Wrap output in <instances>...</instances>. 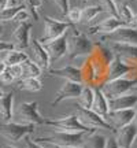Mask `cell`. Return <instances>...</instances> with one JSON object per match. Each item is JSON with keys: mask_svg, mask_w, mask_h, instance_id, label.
<instances>
[{"mask_svg": "<svg viewBox=\"0 0 137 148\" xmlns=\"http://www.w3.org/2000/svg\"><path fill=\"white\" fill-rule=\"evenodd\" d=\"M45 126L52 127L53 130H59V132H92L88 127H85L81 122H79L77 114H71V115L66 116H59L55 119L47 118L45 119Z\"/></svg>", "mask_w": 137, "mask_h": 148, "instance_id": "obj_5", "label": "cell"}, {"mask_svg": "<svg viewBox=\"0 0 137 148\" xmlns=\"http://www.w3.org/2000/svg\"><path fill=\"white\" fill-rule=\"evenodd\" d=\"M74 27L75 26L68 21H58L51 16H45L44 18V33H42L41 38H38V41L44 44L51 40H56L63 34H66L68 29H74Z\"/></svg>", "mask_w": 137, "mask_h": 148, "instance_id": "obj_4", "label": "cell"}, {"mask_svg": "<svg viewBox=\"0 0 137 148\" xmlns=\"http://www.w3.org/2000/svg\"><path fill=\"white\" fill-rule=\"evenodd\" d=\"M133 122H134V125L137 126V107H136V115H134V121Z\"/></svg>", "mask_w": 137, "mask_h": 148, "instance_id": "obj_41", "label": "cell"}, {"mask_svg": "<svg viewBox=\"0 0 137 148\" xmlns=\"http://www.w3.org/2000/svg\"><path fill=\"white\" fill-rule=\"evenodd\" d=\"M107 148H119L118 147V144H116L115 137L108 138V141H107Z\"/></svg>", "mask_w": 137, "mask_h": 148, "instance_id": "obj_38", "label": "cell"}, {"mask_svg": "<svg viewBox=\"0 0 137 148\" xmlns=\"http://www.w3.org/2000/svg\"><path fill=\"white\" fill-rule=\"evenodd\" d=\"M27 49H29V53H27L29 59L33 60L41 70H48L49 63H51V59H49L47 49L44 48V45L41 42L38 40H32Z\"/></svg>", "mask_w": 137, "mask_h": 148, "instance_id": "obj_11", "label": "cell"}, {"mask_svg": "<svg viewBox=\"0 0 137 148\" xmlns=\"http://www.w3.org/2000/svg\"><path fill=\"white\" fill-rule=\"evenodd\" d=\"M12 49H16L12 42H5V41L0 42V52L7 53V52H10V51H12Z\"/></svg>", "mask_w": 137, "mask_h": 148, "instance_id": "obj_36", "label": "cell"}, {"mask_svg": "<svg viewBox=\"0 0 137 148\" xmlns=\"http://www.w3.org/2000/svg\"><path fill=\"white\" fill-rule=\"evenodd\" d=\"M68 36L63 34L62 37H59L56 40H51L48 42H44L42 45L47 49L48 55H49V59L51 62H56L60 58H63L64 55L68 52V44H67Z\"/></svg>", "mask_w": 137, "mask_h": 148, "instance_id": "obj_14", "label": "cell"}, {"mask_svg": "<svg viewBox=\"0 0 137 148\" xmlns=\"http://www.w3.org/2000/svg\"><path fill=\"white\" fill-rule=\"evenodd\" d=\"M45 116L38 112L37 101H25L14 110V122L23 125H44Z\"/></svg>", "mask_w": 137, "mask_h": 148, "instance_id": "obj_2", "label": "cell"}, {"mask_svg": "<svg viewBox=\"0 0 137 148\" xmlns=\"http://www.w3.org/2000/svg\"><path fill=\"white\" fill-rule=\"evenodd\" d=\"M1 148H15V147H12V145H10V144H4Z\"/></svg>", "mask_w": 137, "mask_h": 148, "instance_id": "obj_42", "label": "cell"}, {"mask_svg": "<svg viewBox=\"0 0 137 148\" xmlns=\"http://www.w3.org/2000/svg\"><path fill=\"white\" fill-rule=\"evenodd\" d=\"M86 133L90 132H55L48 137H38L34 138V141L41 144L42 147L47 148H73V147H82L84 138Z\"/></svg>", "mask_w": 137, "mask_h": 148, "instance_id": "obj_1", "label": "cell"}, {"mask_svg": "<svg viewBox=\"0 0 137 148\" xmlns=\"http://www.w3.org/2000/svg\"><path fill=\"white\" fill-rule=\"evenodd\" d=\"M26 7L25 4H15V5H10V7H7L5 10L1 11V14H0V19L3 22H7V21H15V18L18 16L19 12L25 10Z\"/></svg>", "mask_w": 137, "mask_h": 148, "instance_id": "obj_27", "label": "cell"}, {"mask_svg": "<svg viewBox=\"0 0 137 148\" xmlns=\"http://www.w3.org/2000/svg\"><path fill=\"white\" fill-rule=\"evenodd\" d=\"M14 92L12 90L1 89V96H0V115H1V123L11 122L14 118Z\"/></svg>", "mask_w": 137, "mask_h": 148, "instance_id": "obj_18", "label": "cell"}, {"mask_svg": "<svg viewBox=\"0 0 137 148\" xmlns=\"http://www.w3.org/2000/svg\"><path fill=\"white\" fill-rule=\"evenodd\" d=\"M85 85L81 82H73V81H64V84L62 85V88L58 90V93L55 95V99L51 101V104H59L64 100H70V99H78V96L81 95V92L84 89Z\"/></svg>", "mask_w": 137, "mask_h": 148, "instance_id": "obj_12", "label": "cell"}, {"mask_svg": "<svg viewBox=\"0 0 137 148\" xmlns=\"http://www.w3.org/2000/svg\"><path fill=\"white\" fill-rule=\"evenodd\" d=\"M107 41L116 42V44H129L137 47V29L132 26H122L111 34L104 36Z\"/></svg>", "mask_w": 137, "mask_h": 148, "instance_id": "obj_13", "label": "cell"}, {"mask_svg": "<svg viewBox=\"0 0 137 148\" xmlns=\"http://www.w3.org/2000/svg\"><path fill=\"white\" fill-rule=\"evenodd\" d=\"M100 5L103 8V11L108 12L110 15L118 16V3L115 0H100Z\"/></svg>", "mask_w": 137, "mask_h": 148, "instance_id": "obj_32", "label": "cell"}, {"mask_svg": "<svg viewBox=\"0 0 137 148\" xmlns=\"http://www.w3.org/2000/svg\"><path fill=\"white\" fill-rule=\"evenodd\" d=\"M108 107H110V111L136 108L137 93H126V95L118 96V97H111L108 99Z\"/></svg>", "mask_w": 137, "mask_h": 148, "instance_id": "obj_20", "label": "cell"}, {"mask_svg": "<svg viewBox=\"0 0 137 148\" xmlns=\"http://www.w3.org/2000/svg\"><path fill=\"white\" fill-rule=\"evenodd\" d=\"M107 141L108 138L99 134L97 132H90L86 133V136L84 138V148H107Z\"/></svg>", "mask_w": 137, "mask_h": 148, "instance_id": "obj_23", "label": "cell"}, {"mask_svg": "<svg viewBox=\"0 0 137 148\" xmlns=\"http://www.w3.org/2000/svg\"><path fill=\"white\" fill-rule=\"evenodd\" d=\"M133 70H136L133 66H129L127 63H125L119 56H114L112 60L108 63V70H107V81L111 79H116L125 77L127 73H130Z\"/></svg>", "mask_w": 137, "mask_h": 148, "instance_id": "obj_17", "label": "cell"}, {"mask_svg": "<svg viewBox=\"0 0 137 148\" xmlns=\"http://www.w3.org/2000/svg\"><path fill=\"white\" fill-rule=\"evenodd\" d=\"M49 74L56 75V77H62L66 81H73V82H81L82 84V71H81V69H77L71 64L60 67V69L49 70Z\"/></svg>", "mask_w": 137, "mask_h": 148, "instance_id": "obj_21", "label": "cell"}, {"mask_svg": "<svg viewBox=\"0 0 137 148\" xmlns=\"http://www.w3.org/2000/svg\"><path fill=\"white\" fill-rule=\"evenodd\" d=\"M127 26H132V27H134V29H137V14L134 15V18H133V21L127 25Z\"/></svg>", "mask_w": 137, "mask_h": 148, "instance_id": "obj_40", "label": "cell"}, {"mask_svg": "<svg viewBox=\"0 0 137 148\" xmlns=\"http://www.w3.org/2000/svg\"><path fill=\"white\" fill-rule=\"evenodd\" d=\"M21 64H22V70H23V78H32V77H37V78H38V77L41 75L42 70L40 69L33 60H30V59L25 60V62Z\"/></svg>", "mask_w": 137, "mask_h": 148, "instance_id": "obj_28", "label": "cell"}, {"mask_svg": "<svg viewBox=\"0 0 137 148\" xmlns=\"http://www.w3.org/2000/svg\"><path fill=\"white\" fill-rule=\"evenodd\" d=\"M34 126L36 125H23V123H18V122H7V123H1L0 127V133L3 138L7 141L12 143H18L21 138L26 137L27 134H32L34 132Z\"/></svg>", "mask_w": 137, "mask_h": 148, "instance_id": "obj_7", "label": "cell"}, {"mask_svg": "<svg viewBox=\"0 0 137 148\" xmlns=\"http://www.w3.org/2000/svg\"><path fill=\"white\" fill-rule=\"evenodd\" d=\"M67 21L70 23H73L74 26L78 23V22L82 21V8H79V7H74V8H70L67 14Z\"/></svg>", "mask_w": 137, "mask_h": 148, "instance_id": "obj_33", "label": "cell"}, {"mask_svg": "<svg viewBox=\"0 0 137 148\" xmlns=\"http://www.w3.org/2000/svg\"><path fill=\"white\" fill-rule=\"evenodd\" d=\"M29 59V55L25 52H22L21 49H12L10 52H7L5 58L3 59V63L7 66H15V64H21L25 60Z\"/></svg>", "mask_w": 137, "mask_h": 148, "instance_id": "obj_25", "label": "cell"}, {"mask_svg": "<svg viewBox=\"0 0 137 148\" xmlns=\"http://www.w3.org/2000/svg\"><path fill=\"white\" fill-rule=\"evenodd\" d=\"M136 89H137V85H136Z\"/></svg>", "mask_w": 137, "mask_h": 148, "instance_id": "obj_45", "label": "cell"}, {"mask_svg": "<svg viewBox=\"0 0 137 148\" xmlns=\"http://www.w3.org/2000/svg\"><path fill=\"white\" fill-rule=\"evenodd\" d=\"M101 11H103V8H101L100 4L99 5H86V7L82 8V21L81 22L88 23V22L93 21Z\"/></svg>", "mask_w": 137, "mask_h": 148, "instance_id": "obj_29", "label": "cell"}, {"mask_svg": "<svg viewBox=\"0 0 137 148\" xmlns=\"http://www.w3.org/2000/svg\"><path fill=\"white\" fill-rule=\"evenodd\" d=\"M93 101H95V90H93V86H84L81 95L77 99V104L79 106V108L92 110Z\"/></svg>", "mask_w": 137, "mask_h": 148, "instance_id": "obj_24", "label": "cell"}, {"mask_svg": "<svg viewBox=\"0 0 137 148\" xmlns=\"http://www.w3.org/2000/svg\"><path fill=\"white\" fill-rule=\"evenodd\" d=\"M134 115H136V108L110 111V112L105 115V121L112 126V132H116V130H119L122 127L133 123Z\"/></svg>", "mask_w": 137, "mask_h": 148, "instance_id": "obj_9", "label": "cell"}, {"mask_svg": "<svg viewBox=\"0 0 137 148\" xmlns=\"http://www.w3.org/2000/svg\"><path fill=\"white\" fill-rule=\"evenodd\" d=\"M10 3H11V4H12V5H15V3H16V0H10Z\"/></svg>", "mask_w": 137, "mask_h": 148, "instance_id": "obj_43", "label": "cell"}, {"mask_svg": "<svg viewBox=\"0 0 137 148\" xmlns=\"http://www.w3.org/2000/svg\"><path fill=\"white\" fill-rule=\"evenodd\" d=\"M16 88L19 90H27V92H38V90L42 89V84L40 78L37 77H32V78H23L21 79L18 84H16Z\"/></svg>", "mask_w": 137, "mask_h": 148, "instance_id": "obj_26", "label": "cell"}, {"mask_svg": "<svg viewBox=\"0 0 137 148\" xmlns=\"http://www.w3.org/2000/svg\"><path fill=\"white\" fill-rule=\"evenodd\" d=\"M134 15H136V14H133L132 8L127 4H123V3L119 4V3H118V16H119L121 21H123L126 25H129V23L133 21Z\"/></svg>", "mask_w": 137, "mask_h": 148, "instance_id": "obj_30", "label": "cell"}, {"mask_svg": "<svg viewBox=\"0 0 137 148\" xmlns=\"http://www.w3.org/2000/svg\"><path fill=\"white\" fill-rule=\"evenodd\" d=\"M68 58L75 59L79 56H86L90 52H93V42L86 37V34L78 32L75 27L73 29V33L68 36Z\"/></svg>", "mask_w": 137, "mask_h": 148, "instance_id": "obj_3", "label": "cell"}, {"mask_svg": "<svg viewBox=\"0 0 137 148\" xmlns=\"http://www.w3.org/2000/svg\"><path fill=\"white\" fill-rule=\"evenodd\" d=\"M23 4L29 11V14L32 15L33 21L38 19V8L42 5V0H23Z\"/></svg>", "mask_w": 137, "mask_h": 148, "instance_id": "obj_31", "label": "cell"}, {"mask_svg": "<svg viewBox=\"0 0 137 148\" xmlns=\"http://www.w3.org/2000/svg\"><path fill=\"white\" fill-rule=\"evenodd\" d=\"M30 29H32V22L30 21H23L18 23L15 30L12 32V41H11L15 45L16 49L22 51V49L29 48V44H30V40H29Z\"/></svg>", "mask_w": 137, "mask_h": 148, "instance_id": "obj_15", "label": "cell"}, {"mask_svg": "<svg viewBox=\"0 0 137 148\" xmlns=\"http://www.w3.org/2000/svg\"><path fill=\"white\" fill-rule=\"evenodd\" d=\"M111 49L114 51L116 56L127 63L129 66H133L134 69H137V47L136 45H129V44H116L112 42Z\"/></svg>", "mask_w": 137, "mask_h": 148, "instance_id": "obj_16", "label": "cell"}, {"mask_svg": "<svg viewBox=\"0 0 137 148\" xmlns=\"http://www.w3.org/2000/svg\"><path fill=\"white\" fill-rule=\"evenodd\" d=\"M0 79H1V82H3V84H11V82L15 79L14 74H12V71H11V67L10 66H7L5 63H1Z\"/></svg>", "mask_w": 137, "mask_h": 148, "instance_id": "obj_34", "label": "cell"}, {"mask_svg": "<svg viewBox=\"0 0 137 148\" xmlns=\"http://www.w3.org/2000/svg\"><path fill=\"white\" fill-rule=\"evenodd\" d=\"M93 90H95V101H93V106H92V110L97 112L99 115L104 116L110 112V107H108V99L107 96L104 95V92L101 90L100 85L97 86L95 85L93 86Z\"/></svg>", "mask_w": 137, "mask_h": 148, "instance_id": "obj_22", "label": "cell"}, {"mask_svg": "<svg viewBox=\"0 0 137 148\" xmlns=\"http://www.w3.org/2000/svg\"><path fill=\"white\" fill-rule=\"evenodd\" d=\"M136 85H137V77H134V78L121 77V78L116 79L105 81L103 85H100V88L104 92V95L107 96V99H111V97H118V96L129 93V90L136 88Z\"/></svg>", "mask_w": 137, "mask_h": 148, "instance_id": "obj_6", "label": "cell"}, {"mask_svg": "<svg viewBox=\"0 0 137 148\" xmlns=\"http://www.w3.org/2000/svg\"><path fill=\"white\" fill-rule=\"evenodd\" d=\"M52 1L55 3V5L58 7L60 15L67 16L68 11H70V3H68V0H52Z\"/></svg>", "mask_w": 137, "mask_h": 148, "instance_id": "obj_35", "label": "cell"}, {"mask_svg": "<svg viewBox=\"0 0 137 148\" xmlns=\"http://www.w3.org/2000/svg\"><path fill=\"white\" fill-rule=\"evenodd\" d=\"M77 116H78L79 122H81L85 127H88L89 130H92V132H96L97 129L112 130V126L105 121L104 116L99 115V114L95 112L93 110L78 108V110H77Z\"/></svg>", "mask_w": 137, "mask_h": 148, "instance_id": "obj_8", "label": "cell"}, {"mask_svg": "<svg viewBox=\"0 0 137 148\" xmlns=\"http://www.w3.org/2000/svg\"><path fill=\"white\" fill-rule=\"evenodd\" d=\"M73 148H84V147H73Z\"/></svg>", "mask_w": 137, "mask_h": 148, "instance_id": "obj_44", "label": "cell"}, {"mask_svg": "<svg viewBox=\"0 0 137 148\" xmlns=\"http://www.w3.org/2000/svg\"><path fill=\"white\" fill-rule=\"evenodd\" d=\"M115 133V140L119 148H132L133 143L137 137V126L134 125V122L127 125V126L122 127L119 130H116Z\"/></svg>", "mask_w": 137, "mask_h": 148, "instance_id": "obj_19", "label": "cell"}, {"mask_svg": "<svg viewBox=\"0 0 137 148\" xmlns=\"http://www.w3.org/2000/svg\"><path fill=\"white\" fill-rule=\"evenodd\" d=\"M8 3H10V0H1V4H0V8H1V11L7 8ZM10 4H11V3H10Z\"/></svg>", "mask_w": 137, "mask_h": 148, "instance_id": "obj_39", "label": "cell"}, {"mask_svg": "<svg viewBox=\"0 0 137 148\" xmlns=\"http://www.w3.org/2000/svg\"><path fill=\"white\" fill-rule=\"evenodd\" d=\"M26 147L27 148H47V147H42L41 144H38L37 141L32 140V138H26Z\"/></svg>", "mask_w": 137, "mask_h": 148, "instance_id": "obj_37", "label": "cell"}, {"mask_svg": "<svg viewBox=\"0 0 137 148\" xmlns=\"http://www.w3.org/2000/svg\"><path fill=\"white\" fill-rule=\"evenodd\" d=\"M122 26H126V23L123 21H121L118 16H107L105 19H103L101 22L96 23L93 26H90L88 29V34H100V36H107V34H111L114 33L115 30H118L119 27Z\"/></svg>", "mask_w": 137, "mask_h": 148, "instance_id": "obj_10", "label": "cell"}]
</instances>
